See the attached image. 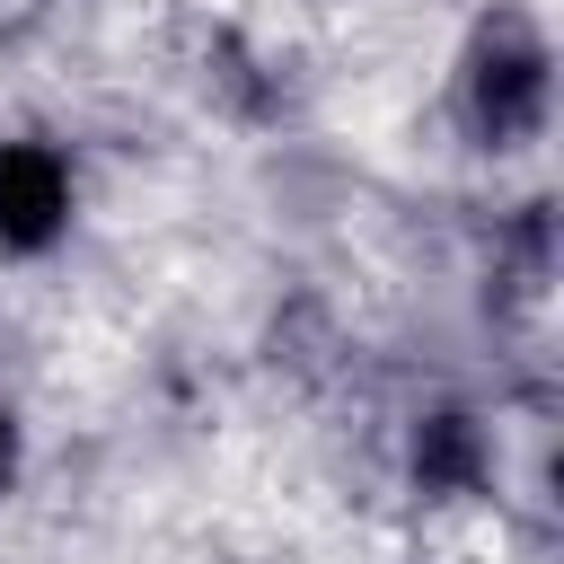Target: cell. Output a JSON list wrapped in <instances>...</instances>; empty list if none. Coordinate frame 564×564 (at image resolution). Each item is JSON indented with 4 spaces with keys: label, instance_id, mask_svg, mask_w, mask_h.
I'll return each mask as SVG.
<instances>
[{
    "label": "cell",
    "instance_id": "obj_1",
    "mask_svg": "<svg viewBox=\"0 0 564 564\" xmlns=\"http://www.w3.org/2000/svg\"><path fill=\"white\" fill-rule=\"evenodd\" d=\"M70 220V167L44 141H0V247L35 256Z\"/></svg>",
    "mask_w": 564,
    "mask_h": 564
},
{
    "label": "cell",
    "instance_id": "obj_2",
    "mask_svg": "<svg viewBox=\"0 0 564 564\" xmlns=\"http://www.w3.org/2000/svg\"><path fill=\"white\" fill-rule=\"evenodd\" d=\"M546 115V53L538 44H494L485 62H476V123L494 132V141H511V132H529Z\"/></svg>",
    "mask_w": 564,
    "mask_h": 564
},
{
    "label": "cell",
    "instance_id": "obj_3",
    "mask_svg": "<svg viewBox=\"0 0 564 564\" xmlns=\"http://www.w3.org/2000/svg\"><path fill=\"white\" fill-rule=\"evenodd\" d=\"M414 467H423V485H476V423L467 414H432L414 432Z\"/></svg>",
    "mask_w": 564,
    "mask_h": 564
},
{
    "label": "cell",
    "instance_id": "obj_4",
    "mask_svg": "<svg viewBox=\"0 0 564 564\" xmlns=\"http://www.w3.org/2000/svg\"><path fill=\"white\" fill-rule=\"evenodd\" d=\"M9 476H18V423L0 414V485H9Z\"/></svg>",
    "mask_w": 564,
    "mask_h": 564
}]
</instances>
